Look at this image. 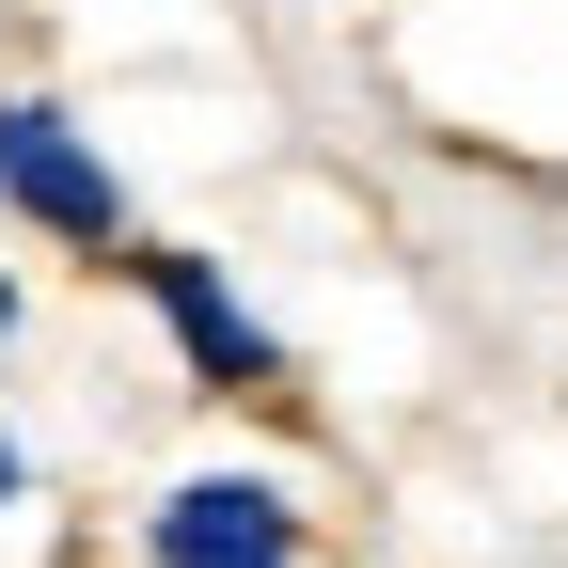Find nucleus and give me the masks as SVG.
Here are the masks:
<instances>
[{"mask_svg": "<svg viewBox=\"0 0 568 568\" xmlns=\"http://www.w3.org/2000/svg\"><path fill=\"white\" fill-rule=\"evenodd\" d=\"M142 568H301V521H284V489L253 474H190L159 521H142Z\"/></svg>", "mask_w": 568, "mask_h": 568, "instance_id": "2", "label": "nucleus"}, {"mask_svg": "<svg viewBox=\"0 0 568 568\" xmlns=\"http://www.w3.org/2000/svg\"><path fill=\"white\" fill-rule=\"evenodd\" d=\"M0 347H17V284H0Z\"/></svg>", "mask_w": 568, "mask_h": 568, "instance_id": "5", "label": "nucleus"}, {"mask_svg": "<svg viewBox=\"0 0 568 568\" xmlns=\"http://www.w3.org/2000/svg\"><path fill=\"white\" fill-rule=\"evenodd\" d=\"M0 205H17V222H48V237H126V190H111V159L80 126H63L48 95H0Z\"/></svg>", "mask_w": 568, "mask_h": 568, "instance_id": "1", "label": "nucleus"}, {"mask_svg": "<svg viewBox=\"0 0 568 568\" xmlns=\"http://www.w3.org/2000/svg\"><path fill=\"white\" fill-rule=\"evenodd\" d=\"M17 489H32V458H17V443H0V506H17Z\"/></svg>", "mask_w": 568, "mask_h": 568, "instance_id": "4", "label": "nucleus"}, {"mask_svg": "<svg viewBox=\"0 0 568 568\" xmlns=\"http://www.w3.org/2000/svg\"><path fill=\"white\" fill-rule=\"evenodd\" d=\"M126 268H142V301L174 316V347H190V379H205V395H253V379L284 364V347H268V316H253L205 253H126Z\"/></svg>", "mask_w": 568, "mask_h": 568, "instance_id": "3", "label": "nucleus"}]
</instances>
